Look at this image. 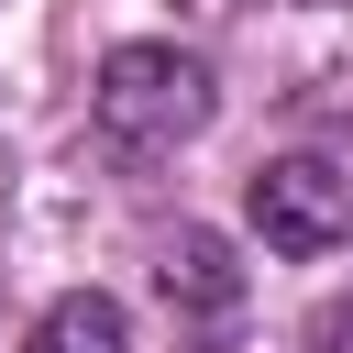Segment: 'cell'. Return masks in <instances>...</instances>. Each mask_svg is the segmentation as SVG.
<instances>
[{
	"mask_svg": "<svg viewBox=\"0 0 353 353\" xmlns=\"http://www.w3.org/2000/svg\"><path fill=\"white\" fill-rule=\"evenodd\" d=\"M88 110H99V143H110V154L154 165V154H176V143H199V132H210L221 88H210V66H199V55H176V44H110V55H99Z\"/></svg>",
	"mask_w": 353,
	"mask_h": 353,
	"instance_id": "obj_1",
	"label": "cell"
},
{
	"mask_svg": "<svg viewBox=\"0 0 353 353\" xmlns=\"http://www.w3.org/2000/svg\"><path fill=\"white\" fill-rule=\"evenodd\" d=\"M243 210H254V232H265L276 254H342V243H353V176H342L331 154H276V165H254Z\"/></svg>",
	"mask_w": 353,
	"mask_h": 353,
	"instance_id": "obj_2",
	"label": "cell"
},
{
	"mask_svg": "<svg viewBox=\"0 0 353 353\" xmlns=\"http://www.w3.org/2000/svg\"><path fill=\"white\" fill-rule=\"evenodd\" d=\"M154 287H165V309H243V265L221 232H176L154 254Z\"/></svg>",
	"mask_w": 353,
	"mask_h": 353,
	"instance_id": "obj_3",
	"label": "cell"
},
{
	"mask_svg": "<svg viewBox=\"0 0 353 353\" xmlns=\"http://www.w3.org/2000/svg\"><path fill=\"white\" fill-rule=\"evenodd\" d=\"M22 353H132V331H121V298H99V287L55 298V309L33 320V342H22Z\"/></svg>",
	"mask_w": 353,
	"mask_h": 353,
	"instance_id": "obj_4",
	"label": "cell"
},
{
	"mask_svg": "<svg viewBox=\"0 0 353 353\" xmlns=\"http://www.w3.org/2000/svg\"><path fill=\"white\" fill-rule=\"evenodd\" d=\"M309 353H353V298H331V309L309 320Z\"/></svg>",
	"mask_w": 353,
	"mask_h": 353,
	"instance_id": "obj_5",
	"label": "cell"
}]
</instances>
